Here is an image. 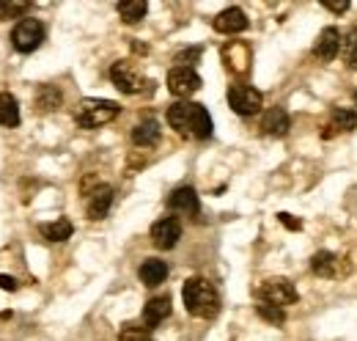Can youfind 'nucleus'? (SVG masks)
Returning <instances> with one entry per match:
<instances>
[{
  "label": "nucleus",
  "instance_id": "f257e3e1",
  "mask_svg": "<svg viewBox=\"0 0 357 341\" xmlns=\"http://www.w3.org/2000/svg\"><path fill=\"white\" fill-rule=\"evenodd\" d=\"M168 124L184 138H195V140L212 138V116L198 102H174L168 108Z\"/></svg>",
  "mask_w": 357,
  "mask_h": 341
},
{
  "label": "nucleus",
  "instance_id": "f03ea898",
  "mask_svg": "<svg viewBox=\"0 0 357 341\" xmlns=\"http://www.w3.org/2000/svg\"><path fill=\"white\" fill-rule=\"evenodd\" d=\"M181 300L187 314L198 319H215L220 314V295L212 281L206 278H187L181 286Z\"/></svg>",
  "mask_w": 357,
  "mask_h": 341
},
{
  "label": "nucleus",
  "instance_id": "7ed1b4c3",
  "mask_svg": "<svg viewBox=\"0 0 357 341\" xmlns=\"http://www.w3.org/2000/svg\"><path fill=\"white\" fill-rule=\"evenodd\" d=\"M119 105L110 102V99H83L77 108H75V122L83 129H96L102 124H110L116 116H119Z\"/></svg>",
  "mask_w": 357,
  "mask_h": 341
},
{
  "label": "nucleus",
  "instance_id": "20e7f679",
  "mask_svg": "<svg viewBox=\"0 0 357 341\" xmlns=\"http://www.w3.org/2000/svg\"><path fill=\"white\" fill-rule=\"evenodd\" d=\"M42 42H45V25H42V20L25 17L11 31V44H14L17 52H33Z\"/></svg>",
  "mask_w": 357,
  "mask_h": 341
},
{
  "label": "nucleus",
  "instance_id": "39448f33",
  "mask_svg": "<svg viewBox=\"0 0 357 341\" xmlns=\"http://www.w3.org/2000/svg\"><path fill=\"white\" fill-rule=\"evenodd\" d=\"M256 298H259V303L283 308V305H291V303L297 300V289H294V284H291L289 278H267V281L259 286Z\"/></svg>",
  "mask_w": 357,
  "mask_h": 341
},
{
  "label": "nucleus",
  "instance_id": "423d86ee",
  "mask_svg": "<svg viewBox=\"0 0 357 341\" xmlns=\"http://www.w3.org/2000/svg\"><path fill=\"white\" fill-rule=\"evenodd\" d=\"M261 91H256V88H250V85H231L228 88V105H231V110L234 113H239V116H253V113H259L261 110Z\"/></svg>",
  "mask_w": 357,
  "mask_h": 341
},
{
  "label": "nucleus",
  "instance_id": "0eeeda50",
  "mask_svg": "<svg viewBox=\"0 0 357 341\" xmlns=\"http://www.w3.org/2000/svg\"><path fill=\"white\" fill-rule=\"evenodd\" d=\"M110 80H113V85H116L119 91H124V94H140L143 85H146L143 75L135 69V64H130V61L113 64V66H110Z\"/></svg>",
  "mask_w": 357,
  "mask_h": 341
},
{
  "label": "nucleus",
  "instance_id": "6e6552de",
  "mask_svg": "<svg viewBox=\"0 0 357 341\" xmlns=\"http://www.w3.org/2000/svg\"><path fill=\"white\" fill-rule=\"evenodd\" d=\"M178 240H181V223H178L176 217H160L151 226V242H154V248L171 251V248H176Z\"/></svg>",
  "mask_w": 357,
  "mask_h": 341
},
{
  "label": "nucleus",
  "instance_id": "1a4fd4ad",
  "mask_svg": "<svg viewBox=\"0 0 357 341\" xmlns=\"http://www.w3.org/2000/svg\"><path fill=\"white\" fill-rule=\"evenodd\" d=\"M198 88H201V78H198V72H195V69L174 66V69L168 72V91H171L174 96L187 99V96H190V94H195Z\"/></svg>",
  "mask_w": 357,
  "mask_h": 341
},
{
  "label": "nucleus",
  "instance_id": "9d476101",
  "mask_svg": "<svg viewBox=\"0 0 357 341\" xmlns=\"http://www.w3.org/2000/svg\"><path fill=\"white\" fill-rule=\"evenodd\" d=\"M168 210H174L178 215H198L201 212V198L190 184H184L168 196Z\"/></svg>",
  "mask_w": 357,
  "mask_h": 341
},
{
  "label": "nucleus",
  "instance_id": "9b49d317",
  "mask_svg": "<svg viewBox=\"0 0 357 341\" xmlns=\"http://www.w3.org/2000/svg\"><path fill=\"white\" fill-rule=\"evenodd\" d=\"M110 204H113V187L110 184H96L89 193L86 212H89L91 220H102L105 215L110 212Z\"/></svg>",
  "mask_w": 357,
  "mask_h": 341
},
{
  "label": "nucleus",
  "instance_id": "f8f14e48",
  "mask_svg": "<svg viewBox=\"0 0 357 341\" xmlns=\"http://www.w3.org/2000/svg\"><path fill=\"white\" fill-rule=\"evenodd\" d=\"M245 28H248V14H245L242 8H236V6L225 8V11H220V14L215 17V31H218V34L234 36V34H242Z\"/></svg>",
  "mask_w": 357,
  "mask_h": 341
},
{
  "label": "nucleus",
  "instance_id": "ddd939ff",
  "mask_svg": "<svg viewBox=\"0 0 357 341\" xmlns=\"http://www.w3.org/2000/svg\"><path fill=\"white\" fill-rule=\"evenodd\" d=\"M338 52H341V34H338V28H324V31L316 36V42H313V55L327 64V61H333Z\"/></svg>",
  "mask_w": 357,
  "mask_h": 341
},
{
  "label": "nucleus",
  "instance_id": "4468645a",
  "mask_svg": "<svg viewBox=\"0 0 357 341\" xmlns=\"http://www.w3.org/2000/svg\"><path fill=\"white\" fill-rule=\"evenodd\" d=\"M357 127V113L352 108H333L330 113V122L321 132V138H333L338 132H352Z\"/></svg>",
  "mask_w": 357,
  "mask_h": 341
},
{
  "label": "nucleus",
  "instance_id": "2eb2a0df",
  "mask_svg": "<svg viewBox=\"0 0 357 341\" xmlns=\"http://www.w3.org/2000/svg\"><path fill=\"white\" fill-rule=\"evenodd\" d=\"M168 317H171V298H168V295L151 298L146 303V308H143V322H146L149 328L160 325V322L168 319Z\"/></svg>",
  "mask_w": 357,
  "mask_h": 341
},
{
  "label": "nucleus",
  "instance_id": "dca6fc26",
  "mask_svg": "<svg viewBox=\"0 0 357 341\" xmlns=\"http://www.w3.org/2000/svg\"><path fill=\"white\" fill-rule=\"evenodd\" d=\"M137 275H140V281H143L146 286H160V284L168 278V264H165L162 259H146V261L140 264Z\"/></svg>",
  "mask_w": 357,
  "mask_h": 341
},
{
  "label": "nucleus",
  "instance_id": "f3484780",
  "mask_svg": "<svg viewBox=\"0 0 357 341\" xmlns=\"http://www.w3.org/2000/svg\"><path fill=\"white\" fill-rule=\"evenodd\" d=\"M261 129L272 138H283L289 132V113L283 108H269L261 116Z\"/></svg>",
  "mask_w": 357,
  "mask_h": 341
},
{
  "label": "nucleus",
  "instance_id": "a211bd4d",
  "mask_svg": "<svg viewBox=\"0 0 357 341\" xmlns=\"http://www.w3.org/2000/svg\"><path fill=\"white\" fill-rule=\"evenodd\" d=\"M223 58H225V64H228V69L245 75V72H248V64H250V50L242 42H231L223 50Z\"/></svg>",
  "mask_w": 357,
  "mask_h": 341
},
{
  "label": "nucleus",
  "instance_id": "6ab92c4d",
  "mask_svg": "<svg viewBox=\"0 0 357 341\" xmlns=\"http://www.w3.org/2000/svg\"><path fill=\"white\" fill-rule=\"evenodd\" d=\"M39 231H42V237L50 240V242H66V240L75 234V226H72L69 217H58V220H52V223H42Z\"/></svg>",
  "mask_w": 357,
  "mask_h": 341
},
{
  "label": "nucleus",
  "instance_id": "aec40b11",
  "mask_svg": "<svg viewBox=\"0 0 357 341\" xmlns=\"http://www.w3.org/2000/svg\"><path fill=\"white\" fill-rule=\"evenodd\" d=\"M157 140H160V124H157L154 119H146V122L135 124V129H132V143H135V146L151 149V146H157Z\"/></svg>",
  "mask_w": 357,
  "mask_h": 341
},
{
  "label": "nucleus",
  "instance_id": "412c9836",
  "mask_svg": "<svg viewBox=\"0 0 357 341\" xmlns=\"http://www.w3.org/2000/svg\"><path fill=\"white\" fill-rule=\"evenodd\" d=\"M311 270L319 278H333L338 273V256L330 254V251H319L311 259Z\"/></svg>",
  "mask_w": 357,
  "mask_h": 341
},
{
  "label": "nucleus",
  "instance_id": "4be33fe9",
  "mask_svg": "<svg viewBox=\"0 0 357 341\" xmlns=\"http://www.w3.org/2000/svg\"><path fill=\"white\" fill-rule=\"evenodd\" d=\"M20 124V102L14 94H0V127Z\"/></svg>",
  "mask_w": 357,
  "mask_h": 341
},
{
  "label": "nucleus",
  "instance_id": "5701e85b",
  "mask_svg": "<svg viewBox=\"0 0 357 341\" xmlns=\"http://www.w3.org/2000/svg\"><path fill=\"white\" fill-rule=\"evenodd\" d=\"M149 11V3L146 0H121L119 3V14L127 25H137Z\"/></svg>",
  "mask_w": 357,
  "mask_h": 341
},
{
  "label": "nucleus",
  "instance_id": "b1692460",
  "mask_svg": "<svg viewBox=\"0 0 357 341\" xmlns=\"http://www.w3.org/2000/svg\"><path fill=\"white\" fill-rule=\"evenodd\" d=\"M61 102H63V94H61L55 85H42V88H39V96H36V108H39L42 113H50V110L61 108Z\"/></svg>",
  "mask_w": 357,
  "mask_h": 341
},
{
  "label": "nucleus",
  "instance_id": "393cba45",
  "mask_svg": "<svg viewBox=\"0 0 357 341\" xmlns=\"http://www.w3.org/2000/svg\"><path fill=\"white\" fill-rule=\"evenodd\" d=\"M341 55H344V64L347 66H357V28H352L344 39H341Z\"/></svg>",
  "mask_w": 357,
  "mask_h": 341
},
{
  "label": "nucleus",
  "instance_id": "a878e982",
  "mask_svg": "<svg viewBox=\"0 0 357 341\" xmlns=\"http://www.w3.org/2000/svg\"><path fill=\"white\" fill-rule=\"evenodd\" d=\"M256 314L261 317V319H267L272 325H283L286 322V311L283 308H278V305H267V303H256Z\"/></svg>",
  "mask_w": 357,
  "mask_h": 341
},
{
  "label": "nucleus",
  "instance_id": "bb28decb",
  "mask_svg": "<svg viewBox=\"0 0 357 341\" xmlns=\"http://www.w3.org/2000/svg\"><path fill=\"white\" fill-rule=\"evenodd\" d=\"M25 11H31V3H0V20H14Z\"/></svg>",
  "mask_w": 357,
  "mask_h": 341
},
{
  "label": "nucleus",
  "instance_id": "cd10ccee",
  "mask_svg": "<svg viewBox=\"0 0 357 341\" xmlns=\"http://www.w3.org/2000/svg\"><path fill=\"white\" fill-rule=\"evenodd\" d=\"M119 341H151V333H149V328L127 325V328L119 333Z\"/></svg>",
  "mask_w": 357,
  "mask_h": 341
},
{
  "label": "nucleus",
  "instance_id": "c85d7f7f",
  "mask_svg": "<svg viewBox=\"0 0 357 341\" xmlns=\"http://www.w3.org/2000/svg\"><path fill=\"white\" fill-rule=\"evenodd\" d=\"M198 58H201V47H192V50H184V52H178L176 64H178V66H187V69H192V61H198Z\"/></svg>",
  "mask_w": 357,
  "mask_h": 341
},
{
  "label": "nucleus",
  "instance_id": "c756f323",
  "mask_svg": "<svg viewBox=\"0 0 357 341\" xmlns=\"http://www.w3.org/2000/svg\"><path fill=\"white\" fill-rule=\"evenodd\" d=\"M327 11H333V14H344V11H349V0H324L321 3Z\"/></svg>",
  "mask_w": 357,
  "mask_h": 341
},
{
  "label": "nucleus",
  "instance_id": "7c9ffc66",
  "mask_svg": "<svg viewBox=\"0 0 357 341\" xmlns=\"http://www.w3.org/2000/svg\"><path fill=\"white\" fill-rule=\"evenodd\" d=\"M278 220H280L286 228H291V231H300V228H303V223H300V220H294L289 212H280V215H278Z\"/></svg>",
  "mask_w": 357,
  "mask_h": 341
},
{
  "label": "nucleus",
  "instance_id": "2f4dec72",
  "mask_svg": "<svg viewBox=\"0 0 357 341\" xmlns=\"http://www.w3.org/2000/svg\"><path fill=\"white\" fill-rule=\"evenodd\" d=\"M0 289H6V292H17V281H14L11 275H0Z\"/></svg>",
  "mask_w": 357,
  "mask_h": 341
},
{
  "label": "nucleus",
  "instance_id": "473e14b6",
  "mask_svg": "<svg viewBox=\"0 0 357 341\" xmlns=\"http://www.w3.org/2000/svg\"><path fill=\"white\" fill-rule=\"evenodd\" d=\"M355 99H357V94H355Z\"/></svg>",
  "mask_w": 357,
  "mask_h": 341
}]
</instances>
